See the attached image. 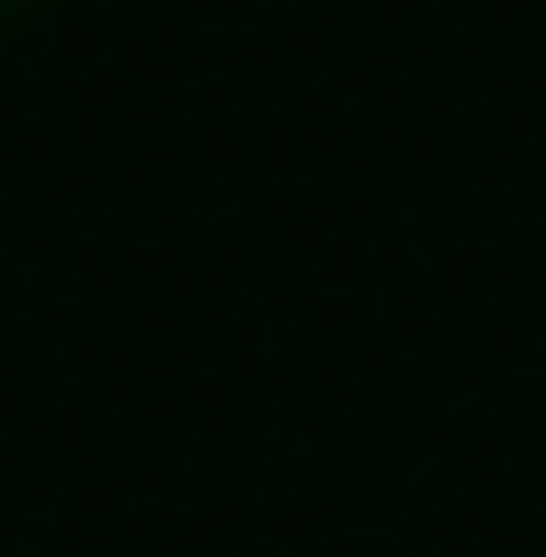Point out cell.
Wrapping results in <instances>:
<instances>
[{
    "label": "cell",
    "instance_id": "cell-1",
    "mask_svg": "<svg viewBox=\"0 0 546 557\" xmlns=\"http://www.w3.org/2000/svg\"><path fill=\"white\" fill-rule=\"evenodd\" d=\"M0 12H23V0H0Z\"/></svg>",
    "mask_w": 546,
    "mask_h": 557
}]
</instances>
